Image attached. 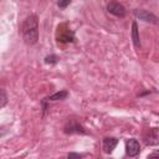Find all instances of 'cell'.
<instances>
[{
  "label": "cell",
  "mask_w": 159,
  "mask_h": 159,
  "mask_svg": "<svg viewBox=\"0 0 159 159\" xmlns=\"http://www.w3.org/2000/svg\"><path fill=\"white\" fill-rule=\"evenodd\" d=\"M22 37L27 45H34L39 40V20L36 15H30L22 24Z\"/></svg>",
  "instance_id": "6da1fadb"
},
{
  "label": "cell",
  "mask_w": 159,
  "mask_h": 159,
  "mask_svg": "<svg viewBox=\"0 0 159 159\" xmlns=\"http://www.w3.org/2000/svg\"><path fill=\"white\" fill-rule=\"evenodd\" d=\"M125 152L129 157H135L140 152V144L137 139H128L125 142Z\"/></svg>",
  "instance_id": "7a4b0ae2"
},
{
  "label": "cell",
  "mask_w": 159,
  "mask_h": 159,
  "mask_svg": "<svg viewBox=\"0 0 159 159\" xmlns=\"http://www.w3.org/2000/svg\"><path fill=\"white\" fill-rule=\"evenodd\" d=\"M107 10H108V12H111L112 15H114L117 17H124L125 16V9H124V6L120 5L117 1L109 2L108 6H107Z\"/></svg>",
  "instance_id": "3957f363"
},
{
  "label": "cell",
  "mask_w": 159,
  "mask_h": 159,
  "mask_svg": "<svg viewBox=\"0 0 159 159\" xmlns=\"http://www.w3.org/2000/svg\"><path fill=\"white\" fill-rule=\"evenodd\" d=\"M134 15L139 20H142L144 22H150V24H157L158 22V17L154 14H152V12H149L147 10H135Z\"/></svg>",
  "instance_id": "277c9868"
},
{
  "label": "cell",
  "mask_w": 159,
  "mask_h": 159,
  "mask_svg": "<svg viewBox=\"0 0 159 159\" xmlns=\"http://www.w3.org/2000/svg\"><path fill=\"white\" fill-rule=\"evenodd\" d=\"M118 144V139L117 138H104L103 139V150L104 153L109 154L113 152V149L117 147Z\"/></svg>",
  "instance_id": "5b68a950"
},
{
  "label": "cell",
  "mask_w": 159,
  "mask_h": 159,
  "mask_svg": "<svg viewBox=\"0 0 159 159\" xmlns=\"http://www.w3.org/2000/svg\"><path fill=\"white\" fill-rule=\"evenodd\" d=\"M65 133H67V134H72V133H84V130H83V128H82L78 123L71 120V122H68V123L66 124V127H65Z\"/></svg>",
  "instance_id": "8992f818"
},
{
  "label": "cell",
  "mask_w": 159,
  "mask_h": 159,
  "mask_svg": "<svg viewBox=\"0 0 159 159\" xmlns=\"http://www.w3.org/2000/svg\"><path fill=\"white\" fill-rule=\"evenodd\" d=\"M132 40H133L134 46L137 48H139L140 47V39H139V32H138V25L135 21L132 24Z\"/></svg>",
  "instance_id": "52a82bcc"
},
{
  "label": "cell",
  "mask_w": 159,
  "mask_h": 159,
  "mask_svg": "<svg viewBox=\"0 0 159 159\" xmlns=\"http://www.w3.org/2000/svg\"><path fill=\"white\" fill-rule=\"evenodd\" d=\"M67 96H68L67 91H60V92H56V93L51 94L50 97H47V101H60V99H65Z\"/></svg>",
  "instance_id": "ba28073f"
},
{
  "label": "cell",
  "mask_w": 159,
  "mask_h": 159,
  "mask_svg": "<svg viewBox=\"0 0 159 159\" xmlns=\"http://www.w3.org/2000/svg\"><path fill=\"white\" fill-rule=\"evenodd\" d=\"M58 41H61V42H72L73 41V34L67 32L65 35L58 36Z\"/></svg>",
  "instance_id": "9c48e42d"
},
{
  "label": "cell",
  "mask_w": 159,
  "mask_h": 159,
  "mask_svg": "<svg viewBox=\"0 0 159 159\" xmlns=\"http://www.w3.org/2000/svg\"><path fill=\"white\" fill-rule=\"evenodd\" d=\"M7 103V96L4 89H0V108H2Z\"/></svg>",
  "instance_id": "30bf717a"
},
{
  "label": "cell",
  "mask_w": 159,
  "mask_h": 159,
  "mask_svg": "<svg viewBox=\"0 0 159 159\" xmlns=\"http://www.w3.org/2000/svg\"><path fill=\"white\" fill-rule=\"evenodd\" d=\"M57 56L56 55H51V56H47L46 58H45V62L46 63H51V65H53V63H56L57 62Z\"/></svg>",
  "instance_id": "8fae6325"
},
{
  "label": "cell",
  "mask_w": 159,
  "mask_h": 159,
  "mask_svg": "<svg viewBox=\"0 0 159 159\" xmlns=\"http://www.w3.org/2000/svg\"><path fill=\"white\" fill-rule=\"evenodd\" d=\"M70 2H71V0H58L57 5H58V7L65 9V7H67V6L70 5Z\"/></svg>",
  "instance_id": "7c38bea8"
},
{
  "label": "cell",
  "mask_w": 159,
  "mask_h": 159,
  "mask_svg": "<svg viewBox=\"0 0 159 159\" xmlns=\"http://www.w3.org/2000/svg\"><path fill=\"white\" fill-rule=\"evenodd\" d=\"M68 158H81V155L76 154V153H71V154H68Z\"/></svg>",
  "instance_id": "4fadbf2b"
}]
</instances>
